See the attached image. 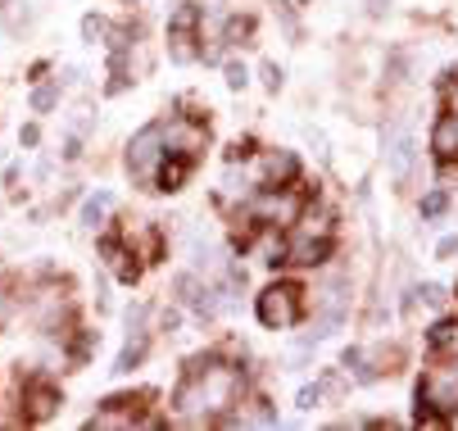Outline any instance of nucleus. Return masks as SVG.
I'll return each mask as SVG.
<instances>
[{
	"label": "nucleus",
	"mask_w": 458,
	"mask_h": 431,
	"mask_svg": "<svg viewBox=\"0 0 458 431\" xmlns=\"http://www.w3.org/2000/svg\"><path fill=\"white\" fill-rule=\"evenodd\" d=\"M236 391H241L236 368L209 359L200 373H186V377H182L173 404H177V413H186V418L200 422V413H223L227 404H236Z\"/></svg>",
	"instance_id": "nucleus-1"
},
{
	"label": "nucleus",
	"mask_w": 458,
	"mask_h": 431,
	"mask_svg": "<svg viewBox=\"0 0 458 431\" xmlns=\"http://www.w3.org/2000/svg\"><path fill=\"white\" fill-rule=\"evenodd\" d=\"M300 295H304L300 286H291V282H273L264 295H259V323L273 327V332L300 323V314H304V300H300Z\"/></svg>",
	"instance_id": "nucleus-2"
},
{
	"label": "nucleus",
	"mask_w": 458,
	"mask_h": 431,
	"mask_svg": "<svg viewBox=\"0 0 458 431\" xmlns=\"http://www.w3.org/2000/svg\"><path fill=\"white\" fill-rule=\"evenodd\" d=\"M164 132V150L168 155H182V159H200L205 141H209V128L200 118H173V123H159Z\"/></svg>",
	"instance_id": "nucleus-3"
},
{
	"label": "nucleus",
	"mask_w": 458,
	"mask_h": 431,
	"mask_svg": "<svg viewBox=\"0 0 458 431\" xmlns=\"http://www.w3.org/2000/svg\"><path fill=\"white\" fill-rule=\"evenodd\" d=\"M300 214H304L300 196H295V191H282V187H264V191H259V200L250 205V218H264V223H273L277 232L291 227Z\"/></svg>",
	"instance_id": "nucleus-4"
},
{
	"label": "nucleus",
	"mask_w": 458,
	"mask_h": 431,
	"mask_svg": "<svg viewBox=\"0 0 458 431\" xmlns=\"http://www.w3.org/2000/svg\"><path fill=\"white\" fill-rule=\"evenodd\" d=\"M164 132L159 128H146L132 137V146H127V168H132L141 182H155V168L164 164Z\"/></svg>",
	"instance_id": "nucleus-5"
},
{
	"label": "nucleus",
	"mask_w": 458,
	"mask_h": 431,
	"mask_svg": "<svg viewBox=\"0 0 458 431\" xmlns=\"http://www.w3.org/2000/svg\"><path fill=\"white\" fill-rule=\"evenodd\" d=\"M418 395H422V409H436L449 418L458 409V373H431Z\"/></svg>",
	"instance_id": "nucleus-6"
},
{
	"label": "nucleus",
	"mask_w": 458,
	"mask_h": 431,
	"mask_svg": "<svg viewBox=\"0 0 458 431\" xmlns=\"http://www.w3.org/2000/svg\"><path fill=\"white\" fill-rule=\"evenodd\" d=\"M123 245H127V250H137V259H146V264H155L159 250H164V241H159L155 223H137V218L123 223Z\"/></svg>",
	"instance_id": "nucleus-7"
},
{
	"label": "nucleus",
	"mask_w": 458,
	"mask_h": 431,
	"mask_svg": "<svg viewBox=\"0 0 458 431\" xmlns=\"http://www.w3.org/2000/svg\"><path fill=\"white\" fill-rule=\"evenodd\" d=\"M295 173H300V159L291 150H264V159H259V182L264 187H282Z\"/></svg>",
	"instance_id": "nucleus-8"
},
{
	"label": "nucleus",
	"mask_w": 458,
	"mask_h": 431,
	"mask_svg": "<svg viewBox=\"0 0 458 431\" xmlns=\"http://www.w3.org/2000/svg\"><path fill=\"white\" fill-rule=\"evenodd\" d=\"M322 259H327V241H322V236L291 232V241H286V264H295V268H318Z\"/></svg>",
	"instance_id": "nucleus-9"
},
{
	"label": "nucleus",
	"mask_w": 458,
	"mask_h": 431,
	"mask_svg": "<svg viewBox=\"0 0 458 431\" xmlns=\"http://www.w3.org/2000/svg\"><path fill=\"white\" fill-rule=\"evenodd\" d=\"M55 409H59V391H55V386L32 382V386L23 391V418H28V422H50Z\"/></svg>",
	"instance_id": "nucleus-10"
},
{
	"label": "nucleus",
	"mask_w": 458,
	"mask_h": 431,
	"mask_svg": "<svg viewBox=\"0 0 458 431\" xmlns=\"http://www.w3.org/2000/svg\"><path fill=\"white\" fill-rule=\"evenodd\" d=\"M100 259H105V268H109L114 277H123V282H137V277H141V264H132L137 255L127 250L123 241H114V236L100 241Z\"/></svg>",
	"instance_id": "nucleus-11"
},
{
	"label": "nucleus",
	"mask_w": 458,
	"mask_h": 431,
	"mask_svg": "<svg viewBox=\"0 0 458 431\" xmlns=\"http://www.w3.org/2000/svg\"><path fill=\"white\" fill-rule=\"evenodd\" d=\"M146 350H150V336L141 332V327H132V332H127V345L118 350V359H114V373L123 377V373H132V368L146 359Z\"/></svg>",
	"instance_id": "nucleus-12"
},
{
	"label": "nucleus",
	"mask_w": 458,
	"mask_h": 431,
	"mask_svg": "<svg viewBox=\"0 0 458 431\" xmlns=\"http://www.w3.org/2000/svg\"><path fill=\"white\" fill-rule=\"evenodd\" d=\"M431 150H436L440 159H458V118H454V114H445V118L436 123V132H431Z\"/></svg>",
	"instance_id": "nucleus-13"
},
{
	"label": "nucleus",
	"mask_w": 458,
	"mask_h": 431,
	"mask_svg": "<svg viewBox=\"0 0 458 431\" xmlns=\"http://www.w3.org/2000/svg\"><path fill=\"white\" fill-rule=\"evenodd\" d=\"M186 168H191V159H182V155L168 159V155H164V164L155 168V191H177L182 182H186Z\"/></svg>",
	"instance_id": "nucleus-14"
},
{
	"label": "nucleus",
	"mask_w": 458,
	"mask_h": 431,
	"mask_svg": "<svg viewBox=\"0 0 458 431\" xmlns=\"http://www.w3.org/2000/svg\"><path fill=\"white\" fill-rule=\"evenodd\" d=\"M386 146H390V159H395V168H400V173H409V168H413V159H418L413 137H404V132H390V137H386Z\"/></svg>",
	"instance_id": "nucleus-15"
},
{
	"label": "nucleus",
	"mask_w": 458,
	"mask_h": 431,
	"mask_svg": "<svg viewBox=\"0 0 458 431\" xmlns=\"http://www.w3.org/2000/svg\"><path fill=\"white\" fill-rule=\"evenodd\" d=\"M137 422H141V413L123 409V404H114V400H109V409H100V413L91 418V427H137Z\"/></svg>",
	"instance_id": "nucleus-16"
},
{
	"label": "nucleus",
	"mask_w": 458,
	"mask_h": 431,
	"mask_svg": "<svg viewBox=\"0 0 458 431\" xmlns=\"http://www.w3.org/2000/svg\"><path fill=\"white\" fill-rule=\"evenodd\" d=\"M168 55L177 59V64H191V59L200 55V50H195V32H182V28H173V37H168Z\"/></svg>",
	"instance_id": "nucleus-17"
},
{
	"label": "nucleus",
	"mask_w": 458,
	"mask_h": 431,
	"mask_svg": "<svg viewBox=\"0 0 458 431\" xmlns=\"http://www.w3.org/2000/svg\"><path fill=\"white\" fill-rule=\"evenodd\" d=\"M295 223H300L295 232H304V236H322V241H332V214H300Z\"/></svg>",
	"instance_id": "nucleus-18"
},
{
	"label": "nucleus",
	"mask_w": 458,
	"mask_h": 431,
	"mask_svg": "<svg viewBox=\"0 0 458 431\" xmlns=\"http://www.w3.org/2000/svg\"><path fill=\"white\" fill-rule=\"evenodd\" d=\"M427 345H431V350H458V323H449V318H440V323L431 327V336H427Z\"/></svg>",
	"instance_id": "nucleus-19"
},
{
	"label": "nucleus",
	"mask_w": 458,
	"mask_h": 431,
	"mask_svg": "<svg viewBox=\"0 0 458 431\" xmlns=\"http://www.w3.org/2000/svg\"><path fill=\"white\" fill-rule=\"evenodd\" d=\"M250 32H254V19H241V14H236V19H227V28H223V46H241Z\"/></svg>",
	"instance_id": "nucleus-20"
},
{
	"label": "nucleus",
	"mask_w": 458,
	"mask_h": 431,
	"mask_svg": "<svg viewBox=\"0 0 458 431\" xmlns=\"http://www.w3.org/2000/svg\"><path fill=\"white\" fill-rule=\"evenodd\" d=\"M105 209H109V196H105V191H100V196H91V200L82 205V227H100Z\"/></svg>",
	"instance_id": "nucleus-21"
},
{
	"label": "nucleus",
	"mask_w": 458,
	"mask_h": 431,
	"mask_svg": "<svg viewBox=\"0 0 458 431\" xmlns=\"http://www.w3.org/2000/svg\"><path fill=\"white\" fill-rule=\"evenodd\" d=\"M55 100H59V82H46V87L32 91V109H37V114H50Z\"/></svg>",
	"instance_id": "nucleus-22"
},
{
	"label": "nucleus",
	"mask_w": 458,
	"mask_h": 431,
	"mask_svg": "<svg viewBox=\"0 0 458 431\" xmlns=\"http://www.w3.org/2000/svg\"><path fill=\"white\" fill-rule=\"evenodd\" d=\"M173 291H177L182 304H195V295H200V282H195L191 273H177V277H173Z\"/></svg>",
	"instance_id": "nucleus-23"
},
{
	"label": "nucleus",
	"mask_w": 458,
	"mask_h": 431,
	"mask_svg": "<svg viewBox=\"0 0 458 431\" xmlns=\"http://www.w3.org/2000/svg\"><path fill=\"white\" fill-rule=\"evenodd\" d=\"M250 404H254V409H250V413H241V418H236V422H259V427H268V422H273V418H277V413H273V404H268V400H250Z\"/></svg>",
	"instance_id": "nucleus-24"
},
{
	"label": "nucleus",
	"mask_w": 458,
	"mask_h": 431,
	"mask_svg": "<svg viewBox=\"0 0 458 431\" xmlns=\"http://www.w3.org/2000/svg\"><path fill=\"white\" fill-rule=\"evenodd\" d=\"M195 23H200V10H195V5H177V10H173V28L195 32Z\"/></svg>",
	"instance_id": "nucleus-25"
},
{
	"label": "nucleus",
	"mask_w": 458,
	"mask_h": 431,
	"mask_svg": "<svg viewBox=\"0 0 458 431\" xmlns=\"http://www.w3.org/2000/svg\"><path fill=\"white\" fill-rule=\"evenodd\" d=\"M105 32H109V23H105L100 14H87V19H82V41H100Z\"/></svg>",
	"instance_id": "nucleus-26"
},
{
	"label": "nucleus",
	"mask_w": 458,
	"mask_h": 431,
	"mask_svg": "<svg viewBox=\"0 0 458 431\" xmlns=\"http://www.w3.org/2000/svg\"><path fill=\"white\" fill-rule=\"evenodd\" d=\"M413 300H427V304H431V309H440V304H445V286H436V282H427V286H418V291H413Z\"/></svg>",
	"instance_id": "nucleus-27"
},
{
	"label": "nucleus",
	"mask_w": 458,
	"mask_h": 431,
	"mask_svg": "<svg viewBox=\"0 0 458 431\" xmlns=\"http://www.w3.org/2000/svg\"><path fill=\"white\" fill-rule=\"evenodd\" d=\"M445 205H449V196H445V191H431V196L422 200V214H427V218H440Z\"/></svg>",
	"instance_id": "nucleus-28"
},
{
	"label": "nucleus",
	"mask_w": 458,
	"mask_h": 431,
	"mask_svg": "<svg viewBox=\"0 0 458 431\" xmlns=\"http://www.w3.org/2000/svg\"><path fill=\"white\" fill-rule=\"evenodd\" d=\"M259 73H264V87H268V91H282V69L273 64V59H268V64L259 69Z\"/></svg>",
	"instance_id": "nucleus-29"
},
{
	"label": "nucleus",
	"mask_w": 458,
	"mask_h": 431,
	"mask_svg": "<svg viewBox=\"0 0 458 431\" xmlns=\"http://www.w3.org/2000/svg\"><path fill=\"white\" fill-rule=\"evenodd\" d=\"M223 78H227V87H232V91H245V64H227V73H223Z\"/></svg>",
	"instance_id": "nucleus-30"
},
{
	"label": "nucleus",
	"mask_w": 458,
	"mask_h": 431,
	"mask_svg": "<svg viewBox=\"0 0 458 431\" xmlns=\"http://www.w3.org/2000/svg\"><path fill=\"white\" fill-rule=\"evenodd\" d=\"M295 404H300V409H318V404H322V386H304Z\"/></svg>",
	"instance_id": "nucleus-31"
},
{
	"label": "nucleus",
	"mask_w": 458,
	"mask_h": 431,
	"mask_svg": "<svg viewBox=\"0 0 458 431\" xmlns=\"http://www.w3.org/2000/svg\"><path fill=\"white\" fill-rule=\"evenodd\" d=\"M436 255H440V259H449V255H458V236H445V241L436 245Z\"/></svg>",
	"instance_id": "nucleus-32"
},
{
	"label": "nucleus",
	"mask_w": 458,
	"mask_h": 431,
	"mask_svg": "<svg viewBox=\"0 0 458 431\" xmlns=\"http://www.w3.org/2000/svg\"><path fill=\"white\" fill-rule=\"evenodd\" d=\"M404 69H409V59L404 55H390V78H404Z\"/></svg>",
	"instance_id": "nucleus-33"
},
{
	"label": "nucleus",
	"mask_w": 458,
	"mask_h": 431,
	"mask_svg": "<svg viewBox=\"0 0 458 431\" xmlns=\"http://www.w3.org/2000/svg\"><path fill=\"white\" fill-rule=\"evenodd\" d=\"M19 141H23V146H37V141H41V132L32 128V123H23V132H19Z\"/></svg>",
	"instance_id": "nucleus-34"
},
{
	"label": "nucleus",
	"mask_w": 458,
	"mask_h": 431,
	"mask_svg": "<svg viewBox=\"0 0 458 431\" xmlns=\"http://www.w3.org/2000/svg\"><path fill=\"white\" fill-rule=\"evenodd\" d=\"M386 10H390V0H368V14H372V19H381Z\"/></svg>",
	"instance_id": "nucleus-35"
},
{
	"label": "nucleus",
	"mask_w": 458,
	"mask_h": 431,
	"mask_svg": "<svg viewBox=\"0 0 458 431\" xmlns=\"http://www.w3.org/2000/svg\"><path fill=\"white\" fill-rule=\"evenodd\" d=\"M177 323H182V318H177V309H168V314H164V332H177Z\"/></svg>",
	"instance_id": "nucleus-36"
}]
</instances>
